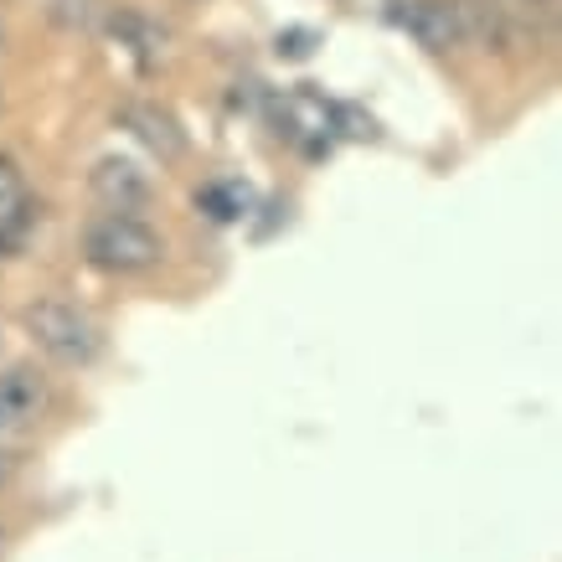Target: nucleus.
<instances>
[{
    "label": "nucleus",
    "instance_id": "obj_2",
    "mask_svg": "<svg viewBox=\"0 0 562 562\" xmlns=\"http://www.w3.org/2000/svg\"><path fill=\"white\" fill-rule=\"evenodd\" d=\"M21 330L57 367H88L103 351L99 321L83 305H72V300H32V305L21 310Z\"/></svg>",
    "mask_w": 562,
    "mask_h": 562
},
{
    "label": "nucleus",
    "instance_id": "obj_6",
    "mask_svg": "<svg viewBox=\"0 0 562 562\" xmlns=\"http://www.w3.org/2000/svg\"><path fill=\"white\" fill-rule=\"evenodd\" d=\"M103 32H109V42H114L135 68H160V63H166V52H171V32H166L155 16L135 11V5L109 11V16H103Z\"/></svg>",
    "mask_w": 562,
    "mask_h": 562
},
{
    "label": "nucleus",
    "instance_id": "obj_3",
    "mask_svg": "<svg viewBox=\"0 0 562 562\" xmlns=\"http://www.w3.org/2000/svg\"><path fill=\"white\" fill-rule=\"evenodd\" d=\"M263 120L273 124V135L300 145L305 155H325L341 139V103H330L315 88H290V93H263Z\"/></svg>",
    "mask_w": 562,
    "mask_h": 562
},
{
    "label": "nucleus",
    "instance_id": "obj_4",
    "mask_svg": "<svg viewBox=\"0 0 562 562\" xmlns=\"http://www.w3.org/2000/svg\"><path fill=\"white\" fill-rule=\"evenodd\" d=\"M387 21L403 36H413L424 52L475 47V36H470V0H392Z\"/></svg>",
    "mask_w": 562,
    "mask_h": 562
},
{
    "label": "nucleus",
    "instance_id": "obj_8",
    "mask_svg": "<svg viewBox=\"0 0 562 562\" xmlns=\"http://www.w3.org/2000/svg\"><path fill=\"white\" fill-rule=\"evenodd\" d=\"M120 124L130 130V135L145 145L150 155H160L166 166H176L181 155H187V130L166 114V109H155V103H139V99H130V103H120Z\"/></svg>",
    "mask_w": 562,
    "mask_h": 562
},
{
    "label": "nucleus",
    "instance_id": "obj_7",
    "mask_svg": "<svg viewBox=\"0 0 562 562\" xmlns=\"http://www.w3.org/2000/svg\"><path fill=\"white\" fill-rule=\"evenodd\" d=\"M32 187H26V176H21L16 155H0V258L21 254V243L32 233Z\"/></svg>",
    "mask_w": 562,
    "mask_h": 562
},
{
    "label": "nucleus",
    "instance_id": "obj_12",
    "mask_svg": "<svg viewBox=\"0 0 562 562\" xmlns=\"http://www.w3.org/2000/svg\"><path fill=\"white\" fill-rule=\"evenodd\" d=\"M16 449H5V443H0V485H5V480H11V475H16Z\"/></svg>",
    "mask_w": 562,
    "mask_h": 562
},
{
    "label": "nucleus",
    "instance_id": "obj_9",
    "mask_svg": "<svg viewBox=\"0 0 562 562\" xmlns=\"http://www.w3.org/2000/svg\"><path fill=\"white\" fill-rule=\"evenodd\" d=\"M42 408H47V382H42L32 367H5V372H0V439L26 424H36Z\"/></svg>",
    "mask_w": 562,
    "mask_h": 562
},
{
    "label": "nucleus",
    "instance_id": "obj_14",
    "mask_svg": "<svg viewBox=\"0 0 562 562\" xmlns=\"http://www.w3.org/2000/svg\"><path fill=\"white\" fill-rule=\"evenodd\" d=\"M0 42H5V32H0Z\"/></svg>",
    "mask_w": 562,
    "mask_h": 562
},
{
    "label": "nucleus",
    "instance_id": "obj_10",
    "mask_svg": "<svg viewBox=\"0 0 562 562\" xmlns=\"http://www.w3.org/2000/svg\"><path fill=\"white\" fill-rule=\"evenodd\" d=\"M254 187L248 181H206L202 191H196V206H202L212 222H222V227H233V222H243L248 212H254Z\"/></svg>",
    "mask_w": 562,
    "mask_h": 562
},
{
    "label": "nucleus",
    "instance_id": "obj_1",
    "mask_svg": "<svg viewBox=\"0 0 562 562\" xmlns=\"http://www.w3.org/2000/svg\"><path fill=\"white\" fill-rule=\"evenodd\" d=\"M83 263L114 279L130 273H150L166 263V238L155 233L145 217H124V212H99L83 227Z\"/></svg>",
    "mask_w": 562,
    "mask_h": 562
},
{
    "label": "nucleus",
    "instance_id": "obj_13",
    "mask_svg": "<svg viewBox=\"0 0 562 562\" xmlns=\"http://www.w3.org/2000/svg\"><path fill=\"white\" fill-rule=\"evenodd\" d=\"M0 552H5V527H0Z\"/></svg>",
    "mask_w": 562,
    "mask_h": 562
},
{
    "label": "nucleus",
    "instance_id": "obj_5",
    "mask_svg": "<svg viewBox=\"0 0 562 562\" xmlns=\"http://www.w3.org/2000/svg\"><path fill=\"white\" fill-rule=\"evenodd\" d=\"M88 191H93V202L103 212H124V217H139L155 196L150 171H139L135 160H124V155H103L99 166L88 171Z\"/></svg>",
    "mask_w": 562,
    "mask_h": 562
},
{
    "label": "nucleus",
    "instance_id": "obj_11",
    "mask_svg": "<svg viewBox=\"0 0 562 562\" xmlns=\"http://www.w3.org/2000/svg\"><path fill=\"white\" fill-rule=\"evenodd\" d=\"M315 32H279V57H310Z\"/></svg>",
    "mask_w": 562,
    "mask_h": 562
}]
</instances>
